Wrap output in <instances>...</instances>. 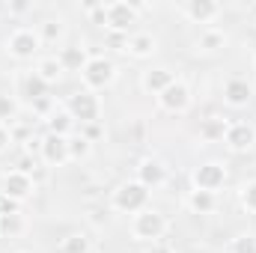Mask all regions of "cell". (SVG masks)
<instances>
[{"label": "cell", "mask_w": 256, "mask_h": 253, "mask_svg": "<svg viewBox=\"0 0 256 253\" xmlns=\"http://www.w3.org/2000/svg\"><path fill=\"white\" fill-rule=\"evenodd\" d=\"M149 202V188L140 185V182H126L114 190V208L116 212H128V214H137L143 212Z\"/></svg>", "instance_id": "cell-1"}, {"label": "cell", "mask_w": 256, "mask_h": 253, "mask_svg": "<svg viewBox=\"0 0 256 253\" xmlns=\"http://www.w3.org/2000/svg\"><path fill=\"white\" fill-rule=\"evenodd\" d=\"M39 48H42V39H39V33L30 30V27H18V30H12L9 39H6V51H9L15 60H33V54H36Z\"/></svg>", "instance_id": "cell-2"}, {"label": "cell", "mask_w": 256, "mask_h": 253, "mask_svg": "<svg viewBox=\"0 0 256 253\" xmlns=\"http://www.w3.org/2000/svg\"><path fill=\"white\" fill-rule=\"evenodd\" d=\"M164 232H167V220H164L161 212H155V208L137 212V218H134V236L140 242H152L155 244V238H161Z\"/></svg>", "instance_id": "cell-3"}, {"label": "cell", "mask_w": 256, "mask_h": 253, "mask_svg": "<svg viewBox=\"0 0 256 253\" xmlns=\"http://www.w3.org/2000/svg\"><path fill=\"white\" fill-rule=\"evenodd\" d=\"M84 84L90 86V90H104V86H110L114 84V78H116V66L110 63L108 57H90V63L84 66Z\"/></svg>", "instance_id": "cell-4"}, {"label": "cell", "mask_w": 256, "mask_h": 253, "mask_svg": "<svg viewBox=\"0 0 256 253\" xmlns=\"http://www.w3.org/2000/svg\"><path fill=\"white\" fill-rule=\"evenodd\" d=\"M98 98L90 92V90H80L74 96H68V116L72 120H80V126H90V122H98Z\"/></svg>", "instance_id": "cell-5"}, {"label": "cell", "mask_w": 256, "mask_h": 253, "mask_svg": "<svg viewBox=\"0 0 256 253\" xmlns=\"http://www.w3.org/2000/svg\"><path fill=\"white\" fill-rule=\"evenodd\" d=\"M224 182H226V167L218 164V161H206L194 170V188L196 190L214 194L218 188H224Z\"/></svg>", "instance_id": "cell-6"}, {"label": "cell", "mask_w": 256, "mask_h": 253, "mask_svg": "<svg viewBox=\"0 0 256 253\" xmlns=\"http://www.w3.org/2000/svg\"><path fill=\"white\" fill-rule=\"evenodd\" d=\"M137 9H134V3H108L104 6V24H108V30H114V33H128V27L137 21Z\"/></svg>", "instance_id": "cell-7"}, {"label": "cell", "mask_w": 256, "mask_h": 253, "mask_svg": "<svg viewBox=\"0 0 256 253\" xmlns=\"http://www.w3.org/2000/svg\"><path fill=\"white\" fill-rule=\"evenodd\" d=\"M158 104H161L167 114H185V110L191 108V90H188L182 80H176V84H170V86L158 96Z\"/></svg>", "instance_id": "cell-8"}, {"label": "cell", "mask_w": 256, "mask_h": 253, "mask_svg": "<svg viewBox=\"0 0 256 253\" xmlns=\"http://www.w3.org/2000/svg\"><path fill=\"white\" fill-rule=\"evenodd\" d=\"M39 149H42V158L48 164H66L68 161V137H60V134H45L39 140Z\"/></svg>", "instance_id": "cell-9"}, {"label": "cell", "mask_w": 256, "mask_h": 253, "mask_svg": "<svg viewBox=\"0 0 256 253\" xmlns=\"http://www.w3.org/2000/svg\"><path fill=\"white\" fill-rule=\"evenodd\" d=\"M33 190H36V188H33V179H30L27 173H18V170L6 173V179H3V194H6L9 200L21 202V200H27Z\"/></svg>", "instance_id": "cell-10"}, {"label": "cell", "mask_w": 256, "mask_h": 253, "mask_svg": "<svg viewBox=\"0 0 256 253\" xmlns=\"http://www.w3.org/2000/svg\"><path fill=\"white\" fill-rule=\"evenodd\" d=\"M224 143H226L230 149H236V152H244V149H250V146L256 143L254 126H248V122H232V126L226 128V137H224Z\"/></svg>", "instance_id": "cell-11"}, {"label": "cell", "mask_w": 256, "mask_h": 253, "mask_svg": "<svg viewBox=\"0 0 256 253\" xmlns=\"http://www.w3.org/2000/svg\"><path fill=\"white\" fill-rule=\"evenodd\" d=\"M182 12L191 18L194 24H208L212 18L220 15V3H214V0H188L182 6Z\"/></svg>", "instance_id": "cell-12"}, {"label": "cell", "mask_w": 256, "mask_h": 253, "mask_svg": "<svg viewBox=\"0 0 256 253\" xmlns=\"http://www.w3.org/2000/svg\"><path fill=\"white\" fill-rule=\"evenodd\" d=\"M170 84H176V78H173L170 68H149V72H143V78H140V86H143L146 92H152V96H161Z\"/></svg>", "instance_id": "cell-13"}, {"label": "cell", "mask_w": 256, "mask_h": 253, "mask_svg": "<svg viewBox=\"0 0 256 253\" xmlns=\"http://www.w3.org/2000/svg\"><path fill=\"white\" fill-rule=\"evenodd\" d=\"M164 179H167V170H164V164L155 161V158H146V161L137 167V182L146 185V188H158V185H164Z\"/></svg>", "instance_id": "cell-14"}, {"label": "cell", "mask_w": 256, "mask_h": 253, "mask_svg": "<svg viewBox=\"0 0 256 253\" xmlns=\"http://www.w3.org/2000/svg\"><path fill=\"white\" fill-rule=\"evenodd\" d=\"M250 96H254V86H250L248 80H242V78H232V80H226V86H224V98H226V104H232V108H244V104L250 102Z\"/></svg>", "instance_id": "cell-15"}, {"label": "cell", "mask_w": 256, "mask_h": 253, "mask_svg": "<svg viewBox=\"0 0 256 253\" xmlns=\"http://www.w3.org/2000/svg\"><path fill=\"white\" fill-rule=\"evenodd\" d=\"M60 66H63V72H84V66L90 63V54H86V48H80V45H68L60 51Z\"/></svg>", "instance_id": "cell-16"}, {"label": "cell", "mask_w": 256, "mask_h": 253, "mask_svg": "<svg viewBox=\"0 0 256 253\" xmlns=\"http://www.w3.org/2000/svg\"><path fill=\"white\" fill-rule=\"evenodd\" d=\"M155 36H149V33H134V36H128V54L131 57H152V51H155Z\"/></svg>", "instance_id": "cell-17"}, {"label": "cell", "mask_w": 256, "mask_h": 253, "mask_svg": "<svg viewBox=\"0 0 256 253\" xmlns=\"http://www.w3.org/2000/svg\"><path fill=\"white\" fill-rule=\"evenodd\" d=\"M226 128H230L226 120L208 116V120H202V126H200V137L208 140V143H214V140H224V137H226Z\"/></svg>", "instance_id": "cell-18"}, {"label": "cell", "mask_w": 256, "mask_h": 253, "mask_svg": "<svg viewBox=\"0 0 256 253\" xmlns=\"http://www.w3.org/2000/svg\"><path fill=\"white\" fill-rule=\"evenodd\" d=\"M188 208H191V212H196V214H208V212L214 208V194L194 188L191 194H188Z\"/></svg>", "instance_id": "cell-19"}, {"label": "cell", "mask_w": 256, "mask_h": 253, "mask_svg": "<svg viewBox=\"0 0 256 253\" xmlns=\"http://www.w3.org/2000/svg\"><path fill=\"white\" fill-rule=\"evenodd\" d=\"M36 74H39L45 84H57L60 74H63V66H60L57 57H45V60H39V66H36Z\"/></svg>", "instance_id": "cell-20"}, {"label": "cell", "mask_w": 256, "mask_h": 253, "mask_svg": "<svg viewBox=\"0 0 256 253\" xmlns=\"http://www.w3.org/2000/svg\"><path fill=\"white\" fill-rule=\"evenodd\" d=\"M226 45V36L220 33V30H202L200 33V39H196V48H202V51H220Z\"/></svg>", "instance_id": "cell-21"}, {"label": "cell", "mask_w": 256, "mask_h": 253, "mask_svg": "<svg viewBox=\"0 0 256 253\" xmlns=\"http://www.w3.org/2000/svg\"><path fill=\"white\" fill-rule=\"evenodd\" d=\"M18 232H24V214L21 212H15V214H3L0 218V236H18Z\"/></svg>", "instance_id": "cell-22"}, {"label": "cell", "mask_w": 256, "mask_h": 253, "mask_svg": "<svg viewBox=\"0 0 256 253\" xmlns=\"http://www.w3.org/2000/svg\"><path fill=\"white\" fill-rule=\"evenodd\" d=\"M45 90H48V84L33 72V74H27L24 78V96H30L33 102H39V98H45Z\"/></svg>", "instance_id": "cell-23"}, {"label": "cell", "mask_w": 256, "mask_h": 253, "mask_svg": "<svg viewBox=\"0 0 256 253\" xmlns=\"http://www.w3.org/2000/svg\"><path fill=\"white\" fill-rule=\"evenodd\" d=\"M90 152H92V143H90L84 134H78V137H68V158L80 161V158H90Z\"/></svg>", "instance_id": "cell-24"}, {"label": "cell", "mask_w": 256, "mask_h": 253, "mask_svg": "<svg viewBox=\"0 0 256 253\" xmlns=\"http://www.w3.org/2000/svg\"><path fill=\"white\" fill-rule=\"evenodd\" d=\"M72 116H68V110L66 114H51L48 116V134H60V137H66L68 134V128H72Z\"/></svg>", "instance_id": "cell-25"}, {"label": "cell", "mask_w": 256, "mask_h": 253, "mask_svg": "<svg viewBox=\"0 0 256 253\" xmlns=\"http://www.w3.org/2000/svg\"><path fill=\"white\" fill-rule=\"evenodd\" d=\"M36 33H39L42 42H57V39L63 36V24H60V21H42Z\"/></svg>", "instance_id": "cell-26"}, {"label": "cell", "mask_w": 256, "mask_h": 253, "mask_svg": "<svg viewBox=\"0 0 256 253\" xmlns=\"http://www.w3.org/2000/svg\"><path fill=\"white\" fill-rule=\"evenodd\" d=\"M63 253H90V238L80 236V232L68 236V238L63 242Z\"/></svg>", "instance_id": "cell-27"}, {"label": "cell", "mask_w": 256, "mask_h": 253, "mask_svg": "<svg viewBox=\"0 0 256 253\" xmlns=\"http://www.w3.org/2000/svg\"><path fill=\"white\" fill-rule=\"evenodd\" d=\"M232 253H256V236H238L232 238Z\"/></svg>", "instance_id": "cell-28"}, {"label": "cell", "mask_w": 256, "mask_h": 253, "mask_svg": "<svg viewBox=\"0 0 256 253\" xmlns=\"http://www.w3.org/2000/svg\"><path fill=\"white\" fill-rule=\"evenodd\" d=\"M242 202H244V208L256 212V179H254V182H248V185L242 188Z\"/></svg>", "instance_id": "cell-29"}, {"label": "cell", "mask_w": 256, "mask_h": 253, "mask_svg": "<svg viewBox=\"0 0 256 253\" xmlns=\"http://www.w3.org/2000/svg\"><path fill=\"white\" fill-rule=\"evenodd\" d=\"M108 45H110L114 51H128V33H114V30H108Z\"/></svg>", "instance_id": "cell-30"}, {"label": "cell", "mask_w": 256, "mask_h": 253, "mask_svg": "<svg viewBox=\"0 0 256 253\" xmlns=\"http://www.w3.org/2000/svg\"><path fill=\"white\" fill-rule=\"evenodd\" d=\"M15 110H18L15 98H12V96H0V120H12Z\"/></svg>", "instance_id": "cell-31"}, {"label": "cell", "mask_w": 256, "mask_h": 253, "mask_svg": "<svg viewBox=\"0 0 256 253\" xmlns=\"http://www.w3.org/2000/svg\"><path fill=\"white\" fill-rule=\"evenodd\" d=\"M15 212H18V202L9 200L6 194H0V218H3V214H15Z\"/></svg>", "instance_id": "cell-32"}, {"label": "cell", "mask_w": 256, "mask_h": 253, "mask_svg": "<svg viewBox=\"0 0 256 253\" xmlns=\"http://www.w3.org/2000/svg\"><path fill=\"white\" fill-rule=\"evenodd\" d=\"M80 134H84V137L92 143V140H98L104 131H102V126H98V122H90V126H84V131H80Z\"/></svg>", "instance_id": "cell-33"}, {"label": "cell", "mask_w": 256, "mask_h": 253, "mask_svg": "<svg viewBox=\"0 0 256 253\" xmlns=\"http://www.w3.org/2000/svg\"><path fill=\"white\" fill-rule=\"evenodd\" d=\"M33 167H36V161H30V158H21V161H18V173H27V176H30Z\"/></svg>", "instance_id": "cell-34"}, {"label": "cell", "mask_w": 256, "mask_h": 253, "mask_svg": "<svg viewBox=\"0 0 256 253\" xmlns=\"http://www.w3.org/2000/svg\"><path fill=\"white\" fill-rule=\"evenodd\" d=\"M143 253H173V250H170V244H158V242H155V244H149Z\"/></svg>", "instance_id": "cell-35"}, {"label": "cell", "mask_w": 256, "mask_h": 253, "mask_svg": "<svg viewBox=\"0 0 256 253\" xmlns=\"http://www.w3.org/2000/svg\"><path fill=\"white\" fill-rule=\"evenodd\" d=\"M9 140H12V137H9V128L0 126V152H3L6 146H9Z\"/></svg>", "instance_id": "cell-36"}, {"label": "cell", "mask_w": 256, "mask_h": 253, "mask_svg": "<svg viewBox=\"0 0 256 253\" xmlns=\"http://www.w3.org/2000/svg\"><path fill=\"white\" fill-rule=\"evenodd\" d=\"M33 104H36V110H42V114L51 108V102H48V98H39V102H33Z\"/></svg>", "instance_id": "cell-37"}, {"label": "cell", "mask_w": 256, "mask_h": 253, "mask_svg": "<svg viewBox=\"0 0 256 253\" xmlns=\"http://www.w3.org/2000/svg\"><path fill=\"white\" fill-rule=\"evenodd\" d=\"M21 253H24V250H21Z\"/></svg>", "instance_id": "cell-38"}]
</instances>
